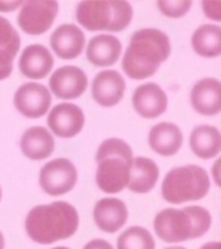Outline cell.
Returning a JSON list of instances; mask_svg holds the SVG:
<instances>
[{"label": "cell", "instance_id": "6da1fadb", "mask_svg": "<svg viewBox=\"0 0 221 249\" xmlns=\"http://www.w3.org/2000/svg\"><path fill=\"white\" fill-rule=\"evenodd\" d=\"M171 53L168 35L155 28H144L130 36L121 67L130 79H145L158 71Z\"/></svg>", "mask_w": 221, "mask_h": 249}, {"label": "cell", "instance_id": "7a4b0ae2", "mask_svg": "<svg viewBox=\"0 0 221 249\" xmlns=\"http://www.w3.org/2000/svg\"><path fill=\"white\" fill-rule=\"evenodd\" d=\"M79 228V213L76 207L64 201L33 207L24 222L29 239L40 245H52L70 239Z\"/></svg>", "mask_w": 221, "mask_h": 249}, {"label": "cell", "instance_id": "3957f363", "mask_svg": "<svg viewBox=\"0 0 221 249\" xmlns=\"http://www.w3.org/2000/svg\"><path fill=\"white\" fill-rule=\"evenodd\" d=\"M212 216L205 207L189 205L185 208H164L155 216L156 235L167 243H180L200 239L209 231Z\"/></svg>", "mask_w": 221, "mask_h": 249}, {"label": "cell", "instance_id": "277c9868", "mask_svg": "<svg viewBox=\"0 0 221 249\" xmlns=\"http://www.w3.org/2000/svg\"><path fill=\"white\" fill-rule=\"evenodd\" d=\"M95 161V182L102 192L115 195L126 189L133 163V152L125 140L114 137L105 140L97 149Z\"/></svg>", "mask_w": 221, "mask_h": 249}, {"label": "cell", "instance_id": "5b68a950", "mask_svg": "<svg viewBox=\"0 0 221 249\" xmlns=\"http://www.w3.org/2000/svg\"><path fill=\"white\" fill-rule=\"evenodd\" d=\"M211 189V178L200 166H180L171 169L161 185L162 197L167 202L179 205L183 202L200 201Z\"/></svg>", "mask_w": 221, "mask_h": 249}, {"label": "cell", "instance_id": "8992f818", "mask_svg": "<svg viewBox=\"0 0 221 249\" xmlns=\"http://www.w3.org/2000/svg\"><path fill=\"white\" fill-rule=\"evenodd\" d=\"M133 17L129 2H80L76 6V20L87 31H125Z\"/></svg>", "mask_w": 221, "mask_h": 249}, {"label": "cell", "instance_id": "52a82bcc", "mask_svg": "<svg viewBox=\"0 0 221 249\" xmlns=\"http://www.w3.org/2000/svg\"><path fill=\"white\" fill-rule=\"evenodd\" d=\"M78 182V170L68 158H55L40 172V185L48 196H61L71 192Z\"/></svg>", "mask_w": 221, "mask_h": 249}, {"label": "cell", "instance_id": "ba28073f", "mask_svg": "<svg viewBox=\"0 0 221 249\" xmlns=\"http://www.w3.org/2000/svg\"><path fill=\"white\" fill-rule=\"evenodd\" d=\"M59 5L52 0L23 2L18 12V26L28 35H43L52 28L56 20Z\"/></svg>", "mask_w": 221, "mask_h": 249}, {"label": "cell", "instance_id": "9c48e42d", "mask_svg": "<svg viewBox=\"0 0 221 249\" xmlns=\"http://www.w3.org/2000/svg\"><path fill=\"white\" fill-rule=\"evenodd\" d=\"M14 105L21 116L28 119H40L50 109L52 94L47 87L38 82H28L17 89L14 94Z\"/></svg>", "mask_w": 221, "mask_h": 249}, {"label": "cell", "instance_id": "30bf717a", "mask_svg": "<svg viewBox=\"0 0 221 249\" xmlns=\"http://www.w3.org/2000/svg\"><path fill=\"white\" fill-rule=\"evenodd\" d=\"M48 91L61 101H73L80 97L88 89V78L76 66H63L52 73L48 79Z\"/></svg>", "mask_w": 221, "mask_h": 249}, {"label": "cell", "instance_id": "8fae6325", "mask_svg": "<svg viewBox=\"0 0 221 249\" xmlns=\"http://www.w3.org/2000/svg\"><path fill=\"white\" fill-rule=\"evenodd\" d=\"M47 114L48 128L52 129V134L61 137V139L76 137L85 124V116L82 108L71 102L58 104Z\"/></svg>", "mask_w": 221, "mask_h": 249}, {"label": "cell", "instance_id": "7c38bea8", "mask_svg": "<svg viewBox=\"0 0 221 249\" xmlns=\"http://www.w3.org/2000/svg\"><path fill=\"white\" fill-rule=\"evenodd\" d=\"M132 107L141 117L156 119L167 111L168 97L156 82H145L135 89L132 94Z\"/></svg>", "mask_w": 221, "mask_h": 249}, {"label": "cell", "instance_id": "4fadbf2b", "mask_svg": "<svg viewBox=\"0 0 221 249\" xmlns=\"http://www.w3.org/2000/svg\"><path fill=\"white\" fill-rule=\"evenodd\" d=\"M126 91V82L117 70H103L94 76L91 85L93 99L100 107L109 108L121 102Z\"/></svg>", "mask_w": 221, "mask_h": 249}, {"label": "cell", "instance_id": "5bb4252c", "mask_svg": "<svg viewBox=\"0 0 221 249\" xmlns=\"http://www.w3.org/2000/svg\"><path fill=\"white\" fill-rule=\"evenodd\" d=\"M129 211L126 204L117 197H103L94 205L93 217L97 228L103 232L114 234L127 222Z\"/></svg>", "mask_w": 221, "mask_h": 249}, {"label": "cell", "instance_id": "9a60e30c", "mask_svg": "<svg viewBox=\"0 0 221 249\" xmlns=\"http://www.w3.org/2000/svg\"><path fill=\"white\" fill-rule=\"evenodd\" d=\"M52 52L43 44H31L20 55L18 67L23 76L29 79H44L53 69Z\"/></svg>", "mask_w": 221, "mask_h": 249}, {"label": "cell", "instance_id": "2e32d148", "mask_svg": "<svg viewBox=\"0 0 221 249\" xmlns=\"http://www.w3.org/2000/svg\"><path fill=\"white\" fill-rule=\"evenodd\" d=\"M191 105L202 116H217L221 111V82L203 78L191 90Z\"/></svg>", "mask_w": 221, "mask_h": 249}, {"label": "cell", "instance_id": "e0dca14e", "mask_svg": "<svg viewBox=\"0 0 221 249\" xmlns=\"http://www.w3.org/2000/svg\"><path fill=\"white\" fill-rule=\"evenodd\" d=\"M52 51L63 59L78 58L85 47V34L76 24L65 23L58 26L50 36Z\"/></svg>", "mask_w": 221, "mask_h": 249}, {"label": "cell", "instance_id": "ac0fdd59", "mask_svg": "<svg viewBox=\"0 0 221 249\" xmlns=\"http://www.w3.org/2000/svg\"><path fill=\"white\" fill-rule=\"evenodd\" d=\"M23 155L32 161L47 160L55 151V139L44 126H31L23 132L20 140Z\"/></svg>", "mask_w": 221, "mask_h": 249}, {"label": "cell", "instance_id": "d6986e66", "mask_svg": "<svg viewBox=\"0 0 221 249\" xmlns=\"http://www.w3.org/2000/svg\"><path fill=\"white\" fill-rule=\"evenodd\" d=\"M121 43L117 36L109 34L95 35L88 41L87 59L95 67L114 66L121 55Z\"/></svg>", "mask_w": 221, "mask_h": 249}, {"label": "cell", "instance_id": "ffe728a7", "mask_svg": "<svg viewBox=\"0 0 221 249\" xmlns=\"http://www.w3.org/2000/svg\"><path fill=\"white\" fill-rule=\"evenodd\" d=\"M183 143V135L177 124L161 122L155 124L149 132V146L152 151L162 157H171L179 152Z\"/></svg>", "mask_w": 221, "mask_h": 249}, {"label": "cell", "instance_id": "44dd1931", "mask_svg": "<svg viewBox=\"0 0 221 249\" xmlns=\"http://www.w3.org/2000/svg\"><path fill=\"white\" fill-rule=\"evenodd\" d=\"M21 38L11 21L0 16V81L11 76L14 58L20 51Z\"/></svg>", "mask_w": 221, "mask_h": 249}, {"label": "cell", "instance_id": "7402d4cb", "mask_svg": "<svg viewBox=\"0 0 221 249\" xmlns=\"http://www.w3.org/2000/svg\"><path fill=\"white\" fill-rule=\"evenodd\" d=\"M159 179V167L153 160L145 157L133 158L127 189L133 193L144 195L153 190Z\"/></svg>", "mask_w": 221, "mask_h": 249}, {"label": "cell", "instance_id": "603a6c76", "mask_svg": "<svg viewBox=\"0 0 221 249\" xmlns=\"http://www.w3.org/2000/svg\"><path fill=\"white\" fill-rule=\"evenodd\" d=\"M189 147L202 160L215 158L221 151V134L212 124H199L191 131Z\"/></svg>", "mask_w": 221, "mask_h": 249}, {"label": "cell", "instance_id": "cb8c5ba5", "mask_svg": "<svg viewBox=\"0 0 221 249\" xmlns=\"http://www.w3.org/2000/svg\"><path fill=\"white\" fill-rule=\"evenodd\" d=\"M194 52L205 58L221 55V28L218 24H202L191 36Z\"/></svg>", "mask_w": 221, "mask_h": 249}, {"label": "cell", "instance_id": "d4e9b609", "mask_svg": "<svg viewBox=\"0 0 221 249\" xmlns=\"http://www.w3.org/2000/svg\"><path fill=\"white\" fill-rule=\"evenodd\" d=\"M153 235L144 227H130L118 235L117 249H155Z\"/></svg>", "mask_w": 221, "mask_h": 249}, {"label": "cell", "instance_id": "484cf974", "mask_svg": "<svg viewBox=\"0 0 221 249\" xmlns=\"http://www.w3.org/2000/svg\"><path fill=\"white\" fill-rule=\"evenodd\" d=\"M192 2L189 0H182V2H165V0H161L158 2V9L162 12L165 17L170 18H180L185 14H188V11L191 9Z\"/></svg>", "mask_w": 221, "mask_h": 249}, {"label": "cell", "instance_id": "4316f807", "mask_svg": "<svg viewBox=\"0 0 221 249\" xmlns=\"http://www.w3.org/2000/svg\"><path fill=\"white\" fill-rule=\"evenodd\" d=\"M203 12L207 18L221 21V3L220 2H202Z\"/></svg>", "mask_w": 221, "mask_h": 249}, {"label": "cell", "instance_id": "83f0119b", "mask_svg": "<svg viewBox=\"0 0 221 249\" xmlns=\"http://www.w3.org/2000/svg\"><path fill=\"white\" fill-rule=\"evenodd\" d=\"M83 249H114V246L103 239H94L85 245Z\"/></svg>", "mask_w": 221, "mask_h": 249}, {"label": "cell", "instance_id": "f1b7e54d", "mask_svg": "<svg viewBox=\"0 0 221 249\" xmlns=\"http://www.w3.org/2000/svg\"><path fill=\"white\" fill-rule=\"evenodd\" d=\"M23 2H0V12H11L21 8Z\"/></svg>", "mask_w": 221, "mask_h": 249}, {"label": "cell", "instance_id": "f546056e", "mask_svg": "<svg viewBox=\"0 0 221 249\" xmlns=\"http://www.w3.org/2000/svg\"><path fill=\"white\" fill-rule=\"evenodd\" d=\"M200 249H221V243L220 242H209V243H205Z\"/></svg>", "mask_w": 221, "mask_h": 249}, {"label": "cell", "instance_id": "4dcf8cb0", "mask_svg": "<svg viewBox=\"0 0 221 249\" xmlns=\"http://www.w3.org/2000/svg\"><path fill=\"white\" fill-rule=\"evenodd\" d=\"M218 166H220V160H217L215 167H214V177H215V182L217 184H220V181H218Z\"/></svg>", "mask_w": 221, "mask_h": 249}, {"label": "cell", "instance_id": "1f68e13d", "mask_svg": "<svg viewBox=\"0 0 221 249\" xmlns=\"http://www.w3.org/2000/svg\"><path fill=\"white\" fill-rule=\"evenodd\" d=\"M0 249H5V237L2 232H0Z\"/></svg>", "mask_w": 221, "mask_h": 249}, {"label": "cell", "instance_id": "d6a6232c", "mask_svg": "<svg viewBox=\"0 0 221 249\" xmlns=\"http://www.w3.org/2000/svg\"><path fill=\"white\" fill-rule=\"evenodd\" d=\"M167 249H187V248H183V246H170Z\"/></svg>", "mask_w": 221, "mask_h": 249}, {"label": "cell", "instance_id": "836d02e7", "mask_svg": "<svg viewBox=\"0 0 221 249\" xmlns=\"http://www.w3.org/2000/svg\"><path fill=\"white\" fill-rule=\"evenodd\" d=\"M52 249H70V248H65V246H56V248H52Z\"/></svg>", "mask_w": 221, "mask_h": 249}, {"label": "cell", "instance_id": "e575fe53", "mask_svg": "<svg viewBox=\"0 0 221 249\" xmlns=\"http://www.w3.org/2000/svg\"><path fill=\"white\" fill-rule=\"evenodd\" d=\"M0 199H2V189H0Z\"/></svg>", "mask_w": 221, "mask_h": 249}]
</instances>
